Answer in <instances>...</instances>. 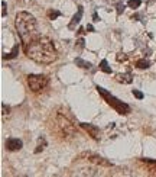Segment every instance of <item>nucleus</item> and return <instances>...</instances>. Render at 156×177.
<instances>
[{"instance_id": "9b49d317", "label": "nucleus", "mask_w": 156, "mask_h": 177, "mask_svg": "<svg viewBox=\"0 0 156 177\" xmlns=\"http://www.w3.org/2000/svg\"><path fill=\"white\" fill-rule=\"evenodd\" d=\"M18 55H19V44H16L9 54H3V60H12V58H16Z\"/></svg>"}, {"instance_id": "dca6fc26", "label": "nucleus", "mask_w": 156, "mask_h": 177, "mask_svg": "<svg viewBox=\"0 0 156 177\" xmlns=\"http://www.w3.org/2000/svg\"><path fill=\"white\" fill-rule=\"evenodd\" d=\"M100 70H101V71H104L106 74H111V68L108 67L107 60H103V61L100 62Z\"/></svg>"}, {"instance_id": "5701e85b", "label": "nucleus", "mask_w": 156, "mask_h": 177, "mask_svg": "<svg viewBox=\"0 0 156 177\" xmlns=\"http://www.w3.org/2000/svg\"><path fill=\"white\" fill-rule=\"evenodd\" d=\"M2 109H3V115H6V112H9V108H6V105H5V103L2 105Z\"/></svg>"}, {"instance_id": "39448f33", "label": "nucleus", "mask_w": 156, "mask_h": 177, "mask_svg": "<svg viewBox=\"0 0 156 177\" xmlns=\"http://www.w3.org/2000/svg\"><path fill=\"white\" fill-rule=\"evenodd\" d=\"M26 81H28V86L32 92H41L48 86L49 78L42 74H29L26 77Z\"/></svg>"}, {"instance_id": "f8f14e48", "label": "nucleus", "mask_w": 156, "mask_h": 177, "mask_svg": "<svg viewBox=\"0 0 156 177\" xmlns=\"http://www.w3.org/2000/svg\"><path fill=\"white\" fill-rule=\"evenodd\" d=\"M75 64L78 65V67H81V68H84V70H90L93 65H91V62H88V61H84L82 58H75Z\"/></svg>"}, {"instance_id": "423d86ee", "label": "nucleus", "mask_w": 156, "mask_h": 177, "mask_svg": "<svg viewBox=\"0 0 156 177\" xmlns=\"http://www.w3.org/2000/svg\"><path fill=\"white\" fill-rule=\"evenodd\" d=\"M81 158H85V161L91 163V164H95V165H103V167H111V163H108L107 160H104L103 157H98L95 154H91V152H84L80 155Z\"/></svg>"}, {"instance_id": "1a4fd4ad", "label": "nucleus", "mask_w": 156, "mask_h": 177, "mask_svg": "<svg viewBox=\"0 0 156 177\" xmlns=\"http://www.w3.org/2000/svg\"><path fill=\"white\" fill-rule=\"evenodd\" d=\"M82 13H84V10H82V6H80L78 8V12L74 15V18L71 19V22H69V25H68V29H75V26L81 22V19H82Z\"/></svg>"}, {"instance_id": "4be33fe9", "label": "nucleus", "mask_w": 156, "mask_h": 177, "mask_svg": "<svg viewBox=\"0 0 156 177\" xmlns=\"http://www.w3.org/2000/svg\"><path fill=\"white\" fill-rule=\"evenodd\" d=\"M6 13H7V10H6V2H2V18H5Z\"/></svg>"}, {"instance_id": "4468645a", "label": "nucleus", "mask_w": 156, "mask_h": 177, "mask_svg": "<svg viewBox=\"0 0 156 177\" xmlns=\"http://www.w3.org/2000/svg\"><path fill=\"white\" fill-rule=\"evenodd\" d=\"M136 67L137 68H140V70H146V68H149L150 67V61H147V60H137L136 61Z\"/></svg>"}, {"instance_id": "7ed1b4c3", "label": "nucleus", "mask_w": 156, "mask_h": 177, "mask_svg": "<svg viewBox=\"0 0 156 177\" xmlns=\"http://www.w3.org/2000/svg\"><path fill=\"white\" fill-rule=\"evenodd\" d=\"M54 128L52 132H55L59 138H72L77 135V129L72 125V122L62 113H57V116L54 118Z\"/></svg>"}, {"instance_id": "6e6552de", "label": "nucleus", "mask_w": 156, "mask_h": 177, "mask_svg": "<svg viewBox=\"0 0 156 177\" xmlns=\"http://www.w3.org/2000/svg\"><path fill=\"white\" fill-rule=\"evenodd\" d=\"M81 125V128H84L88 134H90V137L91 138H94V139H98V135H100V129L97 128V126H94V125H91V123H85V122H82V123H80Z\"/></svg>"}, {"instance_id": "f257e3e1", "label": "nucleus", "mask_w": 156, "mask_h": 177, "mask_svg": "<svg viewBox=\"0 0 156 177\" xmlns=\"http://www.w3.org/2000/svg\"><path fill=\"white\" fill-rule=\"evenodd\" d=\"M23 49L31 60L39 64H49L57 60V49L54 42L46 36H36L26 47H23Z\"/></svg>"}, {"instance_id": "b1692460", "label": "nucleus", "mask_w": 156, "mask_h": 177, "mask_svg": "<svg viewBox=\"0 0 156 177\" xmlns=\"http://www.w3.org/2000/svg\"><path fill=\"white\" fill-rule=\"evenodd\" d=\"M87 31H90V32H94V26L93 25H87V28H85Z\"/></svg>"}, {"instance_id": "ddd939ff", "label": "nucleus", "mask_w": 156, "mask_h": 177, "mask_svg": "<svg viewBox=\"0 0 156 177\" xmlns=\"http://www.w3.org/2000/svg\"><path fill=\"white\" fill-rule=\"evenodd\" d=\"M143 163H146V165L149 167L150 171L156 173V160H150V158H142Z\"/></svg>"}, {"instance_id": "6ab92c4d", "label": "nucleus", "mask_w": 156, "mask_h": 177, "mask_svg": "<svg viewBox=\"0 0 156 177\" xmlns=\"http://www.w3.org/2000/svg\"><path fill=\"white\" fill-rule=\"evenodd\" d=\"M123 10H124V3L123 2H119L117 3V15H121Z\"/></svg>"}, {"instance_id": "0eeeda50", "label": "nucleus", "mask_w": 156, "mask_h": 177, "mask_svg": "<svg viewBox=\"0 0 156 177\" xmlns=\"http://www.w3.org/2000/svg\"><path fill=\"white\" fill-rule=\"evenodd\" d=\"M23 147V142L20 141V139H18V138H9L7 141H6V148H7V151H18V150H20Z\"/></svg>"}, {"instance_id": "393cba45", "label": "nucleus", "mask_w": 156, "mask_h": 177, "mask_svg": "<svg viewBox=\"0 0 156 177\" xmlns=\"http://www.w3.org/2000/svg\"><path fill=\"white\" fill-rule=\"evenodd\" d=\"M93 19H94L95 22H98V21H100V19H98V15H97V13H94V15H93Z\"/></svg>"}, {"instance_id": "aec40b11", "label": "nucleus", "mask_w": 156, "mask_h": 177, "mask_svg": "<svg viewBox=\"0 0 156 177\" xmlns=\"http://www.w3.org/2000/svg\"><path fill=\"white\" fill-rule=\"evenodd\" d=\"M77 47H78V49H82V48L85 47V41H84V38H80V39L77 41Z\"/></svg>"}, {"instance_id": "f03ea898", "label": "nucleus", "mask_w": 156, "mask_h": 177, "mask_svg": "<svg viewBox=\"0 0 156 177\" xmlns=\"http://www.w3.org/2000/svg\"><path fill=\"white\" fill-rule=\"evenodd\" d=\"M15 25H16V29L19 32V36H20V41L23 44V47H26L32 39H35L38 35V25H36V19L28 13V12H20L16 15V19H15Z\"/></svg>"}, {"instance_id": "f3484780", "label": "nucleus", "mask_w": 156, "mask_h": 177, "mask_svg": "<svg viewBox=\"0 0 156 177\" xmlns=\"http://www.w3.org/2000/svg\"><path fill=\"white\" fill-rule=\"evenodd\" d=\"M127 5H129L130 9H137V8L142 5V0H129Z\"/></svg>"}, {"instance_id": "a211bd4d", "label": "nucleus", "mask_w": 156, "mask_h": 177, "mask_svg": "<svg viewBox=\"0 0 156 177\" xmlns=\"http://www.w3.org/2000/svg\"><path fill=\"white\" fill-rule=\"evenodd\" d=\"M131 93H133V96H134L136 99H139V100H142V99L144 97V95H143L140 90H136V89H134V90H131Z\"/></svg>"}, {"instance_id": "9d476101", "label": "nucleus", "mask_w": 156, "mask_h": 177, "mask_svg": "<svg viewBox=\"0 0 156 177\" xmlns=\"http://www.w3.org/2000/svg\"><path fill=\"white\" fill-rule=\"evenodd\" d=\"M116 80L119 83H123V84H130L133 81V74H131V71H127L126 74H117Z\"/></svg>"}, {"instance_id": "2eb2a0df", "label": "nucleus", "mask_w": 156, "mask_h": 177, "mask_svg": "<svg viewBox=\"0 0 156 177\" xmlns=\"http://www.w3.org/2000/svg\"><path fill=\"white\" fill-rule=\"evenodd\" d=\"M46 15H48V18H49L51 21H55L57 18H59V16H61V12H59V10H54V9H49V10L46 12Z\"/></svg>"}, {"instance_id": "a878e982", "label": "nucleus", "mask_w": 156, "mask_h": 177, "mask_svg": "<svg viewBox=\"0 0 156 177\" xmlns=\"http://www.w3.org/2000/svg\"><path fill=\"white\" fill-rule=\"evenodd\" d=\"M77 34H80V35H82V34H85V32H84V28H80Z\"/></svg>"}, {"instance_id": "412c9836", "label": "nucleus", "mask_w": 156, "mask_h": 177, "mask_svg": "<svg viewBox=\"0 0 156 177\" xmlns=\"http://www.w3.org/2000/svg\"><path fill=\"white\" fill-rule=\"evenodd\" d=\"M126 60H127V55H126V54H121V52L117 54V61L121 62V61H126Z\"/></svg>"}, {"instance_id": "20e7f679", "label": "nucleus", "mask_w": 156, "mask_h": 177, "mask_svg": "<svg viewBox=\"0 0 156 177\" xmlns=\"http://www.w3.org/2000/svg\"><path fill=\"white\" fill-rule=\"evenodd\" d=\"M97 92L100 93V96H103V99L113 108V109H116V112L117 113H120V115H129L130 113V106L127 105V103H124V102H121V100H119L117 97H114L110 92H107L106 89H103V87H100V86H97Z\"/></svg>"}]
</instances>
